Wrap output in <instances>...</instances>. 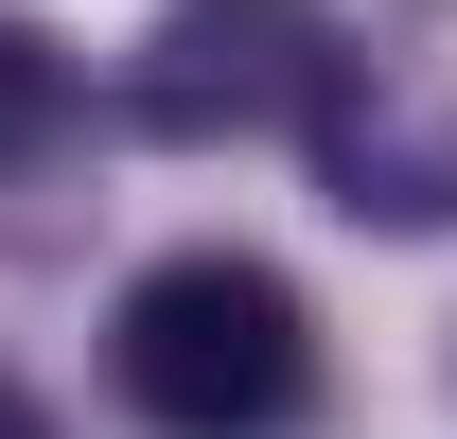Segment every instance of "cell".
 Instances as JSON below:
<instances>
[{"label": "cell", "instance_id": "cell-2", "mask_svg": "<svg viewBox=\"0 0 457 439\" xmlns=\"http://www.w3.org/2000/svg\"><path fill=\"white\" fill-rule=\"evenodd\" d=\"M335 0H159V36L123 54V123L212 159V141H299L335 88Z\"/></svg>", "mask_w": 457, "mask_h": 439}, {"label": "cell", "instance_id": "cell-6", "mask_svg": "<svg viewBox=\"0 0 457 439\" xmlns=\"http://www.w3.org/2000/svg\"><path fill=\"white\" fill-rule=\"evenodd\" d=\"M440 386H457V334H440Z\"/></svg>", "mask_w": 457, "mask_h": 439}, {"label": "cell", "instance_id": "cell-4", "mask_svg": "<svg viewBox=\"0 0 457 439\" xmlns=\"http://www.w3.org/2000/svg\"><path fill=\"white\" fill-rule=\"evenodd\" d=\"M71 106H88V88H71V36H54V18H0V176L54 159Z\"/></svg>", "mask_w": 457, "mask_h": 439}, {"label": "cell", "instance_id": "cell-1", "mask_svg": "<svg viewBox=\"0 0 457 439\" xmlns=\"http://www.w3.org/2000/svg\"><path fill=\"white\" fill-rule=\"evenodd\" d=\"M106 386L159 439H299L317 422V317L246 246H159L106 299Z\"/></svg>", "mask_w": 457, "mask_h": 439}, {"label": "cell", "instance_id": "cell-5", "mask_svg": "<svg viewBox=\"0 0 457 439\" xmlns=\"http://www.w3.org/2000/svg\"><path fill=\"white\" fill-rule=\"evenodd\" d=\"M0 439H71V422H54V404H36L18 369H0Z\"/></svg>", "mask_w": 457, "mask_h": 439}, {"label": "cell", "instance_id": "cell-3", "mask_svg": "<svg viewBox=\"0 0 457 439\" xmlns=\"http://www.w3.org/2000/svg\"><path fill=\"white\" fill-rule=\"evenodd\" d=\"M299 159H317V211H335V228H370V246H440V228H457V88L404 70V54H335Z\"/></svg>", "mask_w": 457, "mask_h": 439}]
</instances>
